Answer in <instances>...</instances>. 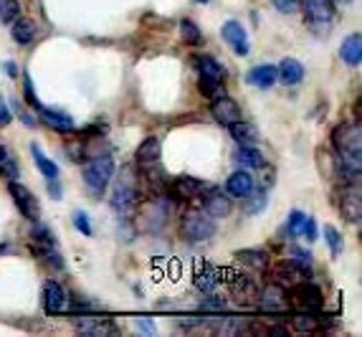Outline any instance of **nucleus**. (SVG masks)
<instances>
[{
  "label": "nucleus",
  "instance_id": "f257e3e1",
  "mask_svg": "<svg viewBox=\"0 0 362 337\" xmlns=\"http://www.w3.org/2000/svg\"><path fill=\"white\" fill-rule=\"evenodd\" d=\"M137 203H139V178L127 165V168L119 170L115 188H112V208L124 218V216H132Z\"/></svg>",
  "mask_w": 362,
  "mask_h": 337
},
{
  "label": "nucleus",
  "instance_id": "f03ea898",
  "mask_svg": "<svg viewBox=\"0 0 362 337\" xmlns=\"http://www.w3.org/2000/svg\"><path fill=\"white\" fill-rule=\"evenodd\" d=\"M284 292H286V307L294 309V312H320L322 304H325L322 289L317 284H309L307 279L291 284Z\"/></svg>",
  "mask_w": 362,
  "mask_h": 337
},
{
  "label": "nucleus",
  "instance_id": "7ed1b4c3",
  "mask_svg": "<svg viewBox=\"0 0 362 337\" xmlns=\"http://www.w3.org/2000/svg\"><path fill=\"white\" fill-rule=\"evenodd\" d=\"M112 178H115V163H112V157L109 155L91 157L89 163L84 165V183L94 198H99V195L107 190Z\"/></svg>",
  "mask_w": 362,
  "mask_h": 337
},
{
  "label": "nucleus",
  "instance_id": "20e7f679",
  "mask_svg": "<svg viewBox=\"0 0 362 337\" xmlns=\"http://www.w3.org/2000/svg\"><path fill=\"white\" fill-rule=\"evenodd\" d=\"M218 231V223L213 216H208L206 211H187L182 216V223H180V234L185 241L190 244H200V241H208L213 239Z\"/></svg>",
  "mask_w": 362,
  "mask_h": 337
},
{
  "label": "nucleus",
  "instance_id": "39448f33",
  "mask_svg": "<svg viewBox=\"0 0 362 337\" xmlns=\"http://www.w3.org/2000/svg\"><path fill=\"white\" fill-rule=\"evenodd\" d=\"M334 203H337L344 221L357 223L362 218V198L360 190H357V183H342V188H337Z\"/></svg>",
  "mask_w": 362,
  "mask_h": 337
},
{
  "label": "nucleus",
  "instance_id": "423d86ee",
  "mask_svg": "<svg viewBox=\"0 0 362 337\" xmlns=\"http://www.w3.org/2000/svg\"><path fill=\"white\" fill-rule=\"evenodd\" d=\"M334 152H362V135L357 122H342L332 130Z\"/></svg>",
  "mask_w": 362,
  "mask_h": 337
},
{
  "label": "nucleus",
  "instance_id": "0eeeda50",
  "mask_svg": "<svg viewBox=\"0 0 362 337\" xmlns=\"http://www.w3.org/2000/svg\"><path fill=\"white\" fill-rule=\"evenodd\" d=\"M304 16L307 23L317 30H325L334 23V3L332 0H304Z\"/></svg>",
  "mask_w": 362,
  "mask_h": 337
},
{
  "label": "nucleus",
  "instance_id": "6e6552de",
  "mask_svg": "<svg viewBox=\"0 0 362 337\" xmlns=\"http://www.w3.org/2000/svg\"><path fill=\"white\" fill-rule=\"evenodd\" d=\"M259 295H261L259 284L251 277H246V274H238V277L230 279V297H233L241 307H256Z\"/></svg>",
  "mask_w": 362,
  "mask_h": 337
},
{
  "label": "nucleus",
  "instance_id": "1a4fd4ad",
  "mask_svg": "<svg viewBox=\"0 0 362 337\" xmlns=\"http://www.w3.org/2000/svg\"><path fill=\"white\" fill-rule=\"evenodd\" d=\"M8 193L13 195L16 208H18L28 221H38V216H41V205H38L36 195H33L28 188L21 185V183H11V185H8Z\"/></svg>",
  "mask_w": 362,
  "mask_h": 337
},
{
  "label": "nucleus",
  "instance_id": "9d476101",
  "mask_svg": "<svg viewBox=\"0 0 362 337\" xmlns=\"http://www.w3.org/2000/svg\"><path fill=\"white\" fill-rule=\"evenodd\" d=\"M221 36H223V41L233 48L235 56H248V51H251V43H248L246 28H243L238 21H226L223 28H221Z\"/></svg>",
  "mask_w": 362,
  "mask_h": 337
},
{
  "label": "nucleus",
  "instance_id": "9b49d317",
  "mask_svg": "<svg viewBox=\"0 0 362 337\" xmlns=\"http://www.w3.org/2000/svg\"><path fill=\"white\" fill-rule=\"evenodd\" d=\"M74 325L84 335H117V327L104 317H94V314H76Z\"/></svg>",
  "mask_w": 362,
  "mask_h": 337
},
{
  "label": "nucleus",
  "instance_id": "f8f14e48",
  "mask_svg": "<svg viewBox=\"0 0 362 337\" xmlns=\"http://www.w3.org/2000/svg\"><path fill=\"white\" fill-rule=\"evenodd\" d=\"M211 115L216 117V122H221L223 127H228L230 122L241 120V107H238L230 96L221 94L211 102Z\"/></svg>",
  "mask_w": 362,
  "mask_h": 337
},
{
  "label": "nucleus",
  "instance_id": "ddd939ff",
  "mask_svg": "<svg viewBox=\"0 0 362 337\" xmlns=\"http://www.w3.org/2000/svg\"><path fill=\"white\" fill-rule=\"evenodd\" d=\"M200 205L203 211L213 218H226L230 213V200L226 198V193L221 190H211V193H200Z\"/></svg>",
  "mask_w": 362,
  "mask_h": 337
},
{
  "label": "nucleus",
  "instance_id": "4468645a",
  "mask_svg": "<svg viewBox=\"0 0 362 337\" xmlns=\"http://www.w3.org/2000/svg\"><path fill=\"white\" fill-rule=\"evenodd\" d=\"M304 279H309V271L302 269L299 264H294V261H281V264H276V269H274V282L279 284V287H291V284L296 282H304Z\"/></svg>",
  "mask_w": 362,
  "mask_h": 337
},
{
  "label": "nucleus",
  "instance_id": "2eb2a0df",
  "mask_svg": "<svg viewBox=\"0 0 362 337\" xmlns=\"http://www.w3.org/2000/svg\"><path fill=\"white\" fill-rule=\"evenodd\" d=\"M43 304H46V312L49 314H61L69 309V297L64 292V287L56 282H46L43 287Z\"/></svg>",
  "mask_w": 362,
  "mask_h": 337
},
{
  "label": "nucleus",
  "instance_id": "dca6fc26",
  "mask_svg": "<svg viewBox=\"0 0 362 337\" xmlns=\"http://www.w3.org/2000/svg\"><path fill=\"white\" fill-rule=\"evenodd\" d=\"M256 307L259 309H266V312H279V309L286 307V292L284 287H279L276 282L269 284L259 295V302H256Z\"/></svg>",
  "mask_w": 362,
  "mask_h": 337
},
{
  "label": "nucleus",
  "instance_id": "f3484780",
  "mask_svg": "<svg viewBox=\"0 0 362 337\" xmlns=\"http://www.w3.org/2000/svg\"><path fill=\"white\" fill-rule=\"evenodd\" d=\"M193 67L198 69V74H200V79H208V81H218V84H223L226 81V69L218 64L213 56H206V54H198L193 59Z\"/></svg>",
  "mask_w": 362,
  "mask_h": 337
},
{
  "label": "nucleus",
  "instance_id": "a211bd4d",
  "mask_svg": "<svg viewBox=\"0 0 362 337\" xmlns=\"http://www.w3.org/2000/svg\"><path fill=\"white\" fill-rule=\"evenodd\" d=\"M254 188H256L254 175H248V170H243V168L235 170L228 181H226V193H228V195H233V198H241V200L246 198Z\"/></svg>",
  "mask_w": 362,
  "mask_h": 337
},
{
  "label": "nucleus",
  "instance_id": "6ab92c4d",
  "mask_svg": "<svg viewBox=\"0 0 362 337\" xmlns=\"http://www.w3.org/2000/svg\"><path fill=\"white\" fill-rule=\"evenodd\" d=\"M208 190V183L198 181V178H190V175H182L177 181H173V195L182 200H193L200 198V193Z\"/></svg>",
  "mask_w": 362,
  "mask_h": 337
},
{
  "label": "nucleus",
  "instance_id": "aec40b11",
  "mask_svg": "<svg viewBox=\"0 0 362 337\" xmlns=\"http://www.w3.org/2000/svg\"><path fill=\"white\" fill-rule=\"evenodd\" d=\"M233 160H235L238 165H241L243 170H259V168H264V165H266L264 152L256 150L254 144H241V147L235 150Z\"/></svg>",
  "mask_w": 362,
  "mask_h": 337
},
{
  "label": "nucleus",
  "instance_id": "412c9836",
  "mask_svg": "<svg viewBox=\"0 0 362 337\" xmlns=\"http://www.w3.org/2000/svg\"><path fill=\"white\" fill-rule=\"evenodd\" d=\"M246 81L254 84L256 89H272L276 84V67L272 64H261V67H254L246 74Z\"/></svg>",
  "mask_w": 362,
  "mask_h": 337
},
{
  "label": "nucleus",
  "instance_id": "4be33fe9",
  "mask_svg": "<svg viewBox=\"0 0 362 337\" xmlns=\"http://www.w3.org/2000/svg\"><path fill=\"white\" fill-rule=\"evenodd\" d=\"M339 59L347 64V67H357L362 61V36L360 33H350L344 38L342 46H339Z\"/></svg>",
  "mask_w": 362,
  "mask_h": 337
},
{
  "label": "nucleus",
  "instance_id": "5701e85b",
  "mask_svg": "<svg viewBox=\"0 0 362 337\" xmlns=\"http://www.w3.org/2000/svg\"><path fill=\"white\" fill-rule=\"evenodd\" d=\"M38 115H41L43 125L54 127L56 132H71V130H74V117L66 115V112H56V109L41 107V109H38Z\"/></svg>",
  "mask_w": 362,
  "mask_h": 337
},
{
  "label": "nucleus",
  "instance_id": "b1692460",
  "mask_svg": "<svg viewBox=\"0 0 362 337\" xmlns=\"http://www.w3.org/2000/svg\"><path fill=\"white\" fill-rule=\"evenodd\" d=\"M276 79H281L286 86L299 84L304 79V67L296 59H281V64L276 67Z\"/></svg>",
  "mask_w": 362,
  "mask_h": 337
},
{
  "label": "nucleus",
  "instance_id": "393cba45",
  "mask_svg": "<svg viewBox=\"0 0 362 337\" xmlns=\"http://www.w3.org/2000/svg\"><path fill=\"white\" fill-rule=\"evenodd\" d=\"M38 36V25L33 23L30 18H16L13 23V41L18 43V46H28L33 43Z\"/></svg>",
  "mask_w": 362,
  "mask_h": 337
},
{
  "label": "nucleus",
  "instance_id": "a878e982",
  "mask_svg": "<svg viewBox=\"0 0 362 337\" xmlns=\"http://www.w3.org/2000/svg\"><path fill=\"white\" fill-rule=\"evenodd\" d=\"M228 132H230V137H233L238 144H256V142H259V130H256L254 125L243 122V120L230 122Z\"/></svg>",
  "mask_w": 362,
  "mask_h": 337
},
{
  "label": "nucleus",
  "instance_id": "bb28decb",
  "mask_svg": "<svg viewBox=\"0 0 362 337\" xmlns=\"http://www.w3.org/2000/svg\"><path fill=\"white\" fill-rule=\"evenodd\" d=\"M137 163L142 168H150V165L160 163V139L157 137H147L145 142L137 147Z\"/></svg>",
  "mask_w": 362,
  "mask_h": 337
},
{
  "label": "nucleus",
  "instance_id": "cd10ccee",
  "mask_svg": "<svg viewBox=\"0 0 362 337\" xmlns=\"http://www.w3.org/2000/svg\"><path fill=\"white\" fill-rule=\"evenodd\" d=\"M30 152H33V163H36V168L46 175V181H59V165L43 155V150L38 147V144H30Z\"/></svg>",
  "mask_w": 362,
  "mask_h": 337
},
{
  "label": "nucleus",
  "instance_id": "c85d7f7f",
  "mask_svg": "<svg viewBox=\"0 0 362 337\" xmlns=\"http://www.w3.org/2000/svg\"><path fill=\"white\" fill-rule=\"evenodd\" d=\"M235 259L241 261V264L251 266L256 271H264L269 266V253L266 251H259V249H246V251H238L235 253Z\"/></svg>",
  "mask_w": 362,
  "mask_h": 337
},
{
  "label": "nucleus",
  "instance_id": "c756f323",
  "mask_svg": "<svg viewBox=\"0 0 362 337\" xmlns=\"http://www.w3.org/2000/svg\"><path fill=\"white\" fill-rule=\"evenodd\" d=\"M218 284H221V277H218V271L213 269V266H206V269H200L198 274H195V287H198L200 292H208V295H211Z\"/></svg>",
  "mask_w": 362,
  "mask_h": 337
},
{
  "label": "nucleus",
  "instance_id": "7c9ffc66",
  "mask_svg": "<svg viewBox=\"0 0 362 337\" xmlns=\"http://www.w3.org/2000/svg\"><path fill=\"white\" fill-rule=\"evenodd\" d=\"M291 330L314 332V330H320V319L314 317V312H294L291 314Z\"/></svg>",
  "mask_w": 362,
  "mask_h": 337
},
{
  "label": "nucleus",
  "instance_id": "2f4dec72",
  "mask_svg": "<svg viewBox=\"0 0 362 337\" xmlns=\"http://www.w3.org/2000/svg\"><path fill=\"white\" fill-rule=\"evenodd\" d=\"M246 203H243V213H246V216H256V213H261L266 208V203H269V195H266V193H248L246 198Z\"/></svg>",
  "mask_w": 362,
  "mask_h": 337
},
{
  "label": "nucleus",
  "instance_id": "473e14b6",
  "mask_svg": "<svg viewBox=\"0 0 362 337\" xmlns=\"http://www.w3.org/2000/svg\"><path fill=\"white\" fill-rule=\"evenodd\" d=\"M180 36H182V41L190 43V46H200V43H203V33H200V28L193 23V21H182Z\"/></svg>",
  "mask_w": 362,
  "mask_h": 337
},
{
  "label": "nucleus",
  "instance_id": "72a5a7b5",
  "mask_svg": "<svg viewBox=\"0 0 362 337\" xmlns=\"http://www.w3.org/2000/svg\"><path fill=\"white\" fill-rule=\"evenodd\" d=\"M21 16L18 0H0V21L3 23H13Z\"/></svg>",
  "mask_w": 362,
  "mask_h": 337
},
{
  "label": "nucleus",
  "instance_id": "f704fd0d",
  "mask_svg": "<svg viewBox=\"0 0 362 337\" xmlns=\"http://www.w3.org/2000/svg\"><path fill=\"white\" fill-rule=\"evenodd\" d=\"M30 236L41 244V246H56V239L54 234H51L49 226H41L38 221H33V229H30Z\"/></svg>",
  "mask_w": 362,
  "mask_h": 337
},
{
  "label": "nucleus",
  "instance_id": "c9c22d12",
  "mask_svg": "<svg viewBox=\"0 0 362 337\" xmlns=\"http://www.w3.org/2000/svg\"><path fill=\"white\" fill-rule=\"evenodd\" d=\"M325 239H327V244H329V251H332L334 256H339V253H342V234H339L334 226H325Z\"/></svg>",
  "mask_w": 362,
  "mask_h": 337
},
{
  "label": "nucleus",
  "instance_id": "e433bc0d",
  "mask_svg": "<svg viewBox=\"0 0 362 337\" xmlns=\"http://www.w3.org/2000/svg\"><path fill=\"white\" fill-rule=\"evenodd\" d=\"M198 89L203 91L206 96H211V99H216V96L223 94V84H218V81H208V79H200Z\"/></svg>",
  "mask_w": 362,
  "mask_h": 337
},
{
  "label": "nucleus",
  "instance_id": "4c0bfd02",
  "mask_svg": "<svg viewBox=\"0 0 362 337\" xmlns=\"http://www.w3.org/2000/svg\"><path fill=\"white\" fill-rule=\"evenodd\" d=\"M226 307H228L226 299H218V297H213V295L200 302V309H203V312H226Z\"/></svg>",
  "mask_w": 362,
  "mask_h": 337
},
{
  "label": "nucleus",
  "instance_id": "58836bf2",
  "mask_svg": "<svg viewBox=\"0 0 362 337\" xmlns=\"http://www.w3.org/2000/svg\"><path fill=\"white\" fill-rule=\"evenodd\" d=\"M74 226H76L78 234H84V236H91V234H94V229H91L89 216H86L84 211H76V213H74Z\"/></svg>",
  "mask_w": 362,
  "mask_h": 337
},
{
  "label": "nucleus",
  "instance_id": "ea45409f",
  "mask_svg": "<svg viewBox=\"0 0 362 337\" xmlns=\"http://www.w3.org/2000/svg\"><path fill=\"white\" fill-rule=\"evenodd\" d=\"M304 221H307V213L291 211L289 213V226H286V234H296V236H299V229H302Z\"/></svg>",
  "mask_w": 362,
  "mask_h": 337
},
{
  "label": "nucleus",
  "instance_id": "a19ab883",
  "mask_svg": "<svg viewBox=\"0 0 362 337\" xmlns=\"http://www.w3.org/2000/svg\"><path fill=\"white\" fill-rule=\"evenodd\" d=\"M299 3H302V0H274V8H276L279 13L291 16V13L299 11Z\"/></svg>",
  "mask_w": 362,
  "mask_h": 337
},
{
  "label": "nucleus",
  "instance_id": "79ce46f5",
  "mask_svg": "<svg viewBox=\"0 0 362 337\" xmlns=\"http://www.w3.org/2000/svg\"><path fill=\"white\" fill-rule=\"evenodd\" d=\"M134 327H137V332H142V335H155L157 332L155 322L147 317H134Z\"/></svg>",
  "mask_w": 362,
  "mask_h": 337
},
{
  "label": "nucleus",
  "instance_id": "37998d69",
  "mask_svg": "<svg viewBox=\"0 0 362 337\" xmlns=\"http://www.w3.org/2000/svg\"><path fill=\"white\" fill-rule=\"evenodd\" d=\"M291 261H294V264H299L302 269H307V271H309V266H312V259H309V253L302 251V249H291Z\"/></svg>",
  "mask_w": 362,
  "mask_h": 337
},
{
  "label": "nucleus",
  "instance_id": "c03bdc74",
  "mask_svg": "<svg viewBox=\"0 0 362 337\" xmlns=\"http://www.w3.org/2000/svg\"><path fill=\"white\" fill-rule=\"evenodd\" d=\"M299 236H304L307 241H314L317 239V223H314V218L307 216V221L302 223V229H299Z\"/></svg>",
  "mask_w": 362,
  "mask_h": 337
},
{
  "label": "nucleus",
  "instance_id": "a18cd8bd",
  "mask_svg": "<svg viewBox=\"0 0 362 337\" xmlns=\"http://www.w3.org/2000/svg\"><path fill=\"white\" fill-rule=\"evenodd\" d=\"M11 120H13L11 109H8V104L3 102V94H0V125H3V127L11 125Z\"/></svg>",
  "mask_w": 362,
  "mask_h": 337
},
{
  "label": "nucleus",
  "instance_id": "49530a36",
  "mask_svg": "<svg viewBox=\"0 0 362 337\" xmlns=\"http://www.w3.org/2000/svg\"><path fill=\"white\" fill-rule=\"evenodd\" d=\"M25 99H28V104H30V107L41 109V104H38L36 94H33V84H30V79H28V76H25Z\"/></svg>",
  "mask_w": 362,
  "mask_h": 337
},
{
  "label": "nucleus",
  "instance_id": "de8ad7c7",
  "mask_svg": "<svg viewBox=\"0 0 362 337\" xmlns=\"http://www.w3.org/2000/svg\"><path fill=\"white\" fill-rule=\"evenodd\" d=\"M49 193H51V198L59 200V198H61V188H59V183H56V181H49Z\"/></svg>",
  "mask_w": 362,
  "mask_h": 337
},
{
  "label": "nucleus",
  "instance_id": "09e8293b",
  "mask_svg": "<svg viewBox=\"0 0 362 337\" xmlns=\"http://www.w3.org/2000/svg\"><path fill=\"white\" fill-rule=\"evenodd\" d=\"M6 72H8V76H18V69H16V64L13 61H6Z\"/></svg>",
  "mask_w": 362,
  "mask_h": 337
},
{
  "label": "nucleus",
  "instance_id": "8fccbe9b",
  "mask_svg": "<svg viewBox=\"0 0 362 337\" xmlns=\"http://www.w3.org/2000/svg\"><path fill=\"white\" fill-rule=\"evenodd\" d=\"M337 3H342V6H347V3H350V0H337Z\"/></svg>",
  "mask_w": 362,
  "mask_h": 337
},
{
  "label": "nucleus",
  "instance_id": "3c124183",
  "mask_svg": "<svg viewBox=\"0 0 362 337\" xmlns=\"http://www.w3.org/2000/svg\"><path fill=\"white\" fill-rule=\"evenodd\" d=\"M195 3H211V0H195Z\"/></svg>",
  "mask_w": 362,
  "mask_h": 337
}]
</instances>
